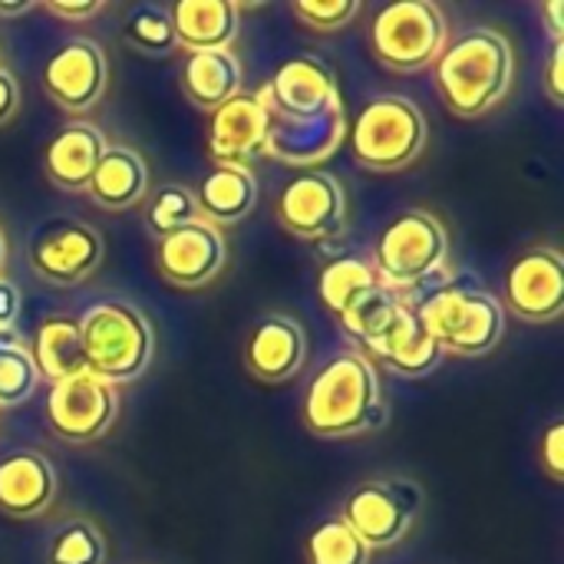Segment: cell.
Instances as JSON below:
<instances>
[{"instance_id":"4","label":"cell","mask_w":564,"mask_h":564,"mask_svg":"<svg viewBox=\"0 0 564 564\" xmlns=\"http://www.w3.org/2000/svg\"><path fill=\"white\" fill-rule=\"evenodd\" d=\"M449 261V235L446 225L426 208L400 212L377 238L373 271L383 288L400 297H413L423 288L446 278Z\"/></svg>"},{"instance_id":"41","label":"cell","mask_w":564,"mask_h":564,"mask_svg":"<svg viewBox=\"0 0 564 564\" xmlns=\"http://www.w3.org/2000/svg\"><path fill=\"white\" fill-rule=\"evenodd\" d=\"M36 3H0V17H23L30 13Z\"/></svg>"},{"instance_id":"11","label":"cell","mask_w":564,"mask_h":564,"mask_svg":"<svg viewBox=\"0 0 564 564\" xmlns=\"http://www.w3.org/2000/svg\"><path fill=\"white\" fill-rule=\"evenodd\" d=\"M102 235L76 218H50L30 238V268L56 288L83 284L102 264Z\"/></svg>"},{"instance_id":"35","label":"cell","mask_w":564,"mask_h":564,"mask_svg":"<svg viewBox=\"0 0 564 564\" xmlns=\"http://www.w3.org/2000/svg\"><path fill=\"white\" fill-rule=\"evenodd\" d=\"M539 463L549 473L552 482L564 479V423H552L542 433V446H539Z\"/></svg>"},{"instance_id":"36","label":"cell","mask_w":564,"mask_h":564,"mask_svg":"<svg viewBox=\"0 0 564 564\" xmlns=\"http://www.w3.org/2000/svg\"><path fill=\"white\" fill-rule=\"evenodd\" d=\"M17 314H20V291L13 281H7L0 274V337H17V330H13Z\"/></svg>"},{"instance_id":"34","label":"cell","mask_w":564,"mask_h":564,"mask_svg":"<svg viewBox=\"0 0 564 564\" xmlns=\"http://www.w3.org/2000/svg\"><path fill=\"white\" fill-rule=\"evenodd\" d=\"M291 10H294V17H297L307 30H314V33H337V30H344L350 20H357L360 3H357V0H321V3H314V0H297V3H291Z\"/></svg>"},{"instance_id":"2","label":"cell","mask_w":564,"mask_h":564,"mask_svg":"<svg viewBox=\"0 0 564 564\" xmlns=\"http://www.w3.org/2000/svg\"><path fill=\"white\" fill-rule=\"evenodd\" d=\"M436 89L453 116L492 112L516 86V50L496 26H469L433 63Z\"/></svg>"},{"instance_id":"42","label":"cell","mask_w":564,"mask_h":564,"mask_svg":"<svg viewBox=\"0 0 564 564\" xmlns=\"http://www.w3.org/2000/svg\"><path fill=\"white\" fill-rule=\"evenodd\" d=\"M3 261H7V241H3V231H0V271H3Z\"/></svg>"},{"instance_id":"23","label":"cell","mask_w":564,"mask_h":564,"mask_svg":"<svg viewBox=\"0 0 564 564\" xmlns=\"http://www.w3.org/2000/svg\"><path fill=\"white\" fill-rule=\"evenodd\" d=\"M165 10L175 26V43L188 53L231 50L238 36V3L231 0H175Z\"/></svg>"},{"instance_id":"18","label":"cell","mask_w":564,"mask_h":564,"mask_svg":"<svg viewBox=\"0 0 564 564\" xmlns=\"http://www.w3.org/2000/svg\"><path fill=\"white\" fill-rule=\"evenodd\" d=\"M347 135V116L344 109H330L321 116H278L271 112V132H268V152L288 165H314L337 152V145Z\"/></svg>"},{"instance_id":"22","label":"cell","mask_w":564,"mask_h":564,"mask_svg":"<svg viewBox=\"0 0 564 564\" xmlns=\"http://www.w3.org/2000/svg\"><path fill=\"white\" fill-rule=\"evenodd\" d=\"M198 218L228 228L245 221L258 205V178L248 165H212L192 188Z\"/></svg>"},{"instance_id":"43","label":"cell","mask_w":564,"mask_h":564,"mask_svg":"<svg viewBox=\"0 0 564 564\" xmlns=\"http://www.w3.org/2000/svg\"><path fill=\"white\" fill-rule=\"evenodd\" d=\"M10 344H20V337H0V347H10Z\"/></svg>"},{"instance_id":"28","label":"cell","mask_w":564,"mask_h":564,"mask_svg":"<svg viewBox=\"0 0 564 564\" xmlns=\"http://www.w3.org/2000/svg\"><path fill=\"white\" fill-rule=\"evenodd\" d=\"M122 40L145 53V56H169L178 43H175V26L165 7L159 3H139L126 13L122 20Z\"/></svg>"},{"instance_id":"30","label":"cell","mask_w":564,"mask_h":564,"mask_svg":"<svg viewBox=\"0 0 564 564\" xmlns=\"http://www.w3.org/2000/svg\"><path fill=\"white\" fill-rule=\"evenodd\" d=\"M109 545L96 522L73 519L66 522L46 549V564H106Z\"/></svg>"},{"instance_id":"26","label":"cell","mask_w":564,"mask_h":564,"mask_svg":"<svg viewBox=\"0 0 564 564\" xmlns=\"http://www.w3.org/2000/svg\"><path fill=\"white\" fill-rule=\"evenodd\" d=\"M33 367L43 380L59 383L69 377L86 373V357H83V337H79V321L66 314H53L36 327L33 347H30Z\"/></svg>"},{"instance_id":"10","label":"cell","mask_w":564,"mask_h":564,"mask_svg":"<svg viewBox=\"0 0 564 564\" xmlns=\"http://www.w3.org/2000/svg\"><path fill=\"white\" fill-rule=\"evenodd\" d=\"M278 225L301 241H327L347 228V195L344 185L321 169L294 175L274 205Z\"/></svg>"},{"instance_id":"3","label":"cell","mask_w":564,"mask_h":564,"mask_svg":"<svg viewBox=\"0 0 564 564\" xmlns=\"http://www.w3.org/2000/svg\"><path fill=\"white\" fill-rule=\"evenodd\" d=\"M443 354L486 357L506 334L502 301L479 288L469 274H446L413 297H403Z\"/></svg>"},{"instance_id":"13","label":"cell","mask_w":564,"mask_h":564,"mask_svg":"<svg viewBox=\"0 0 564 564\" xmlns=\"http://www.w3.org/2000/svg\"><path fill=\"white\" fill-rule=\"evenodd\" d=\"M228 264V241L221 228L195 218L192 225L155 241V271L169 288L202 291Z\"/></svg>"},{"instance_id":"40","label":"cell","mask_w":564,"mask_h":564,"mask_svg":"<svg viewBox=\"0 0 564 564\" xmlns=\"http://www.w3.org/2000/svg\"><path fill=\"white\" fill-rule=\"evenodd\" d=\"M562 0H549V3H542V17L549 20V33H552V40L555 43H562L564 40V23H562Z\"/></svg>"},{"instance_id":"7","label":"cell","mask_w":564,"mask_h":564,"mask_svg":"<svg viewBox=\"0 0 564 564\" xmlns=\"http://www.w3.org/2000/svg\"><path fill=\"white\" fill-rule=\"evenodd\" d=\"M373 56L393 73L433 66L446 46V17L433 0H397L377 10L370 23Z\"/></svg>"},{"instance_id":"25","label":"cell","mask_w":564,"mask_h":564,"mask_svg":"<svg viewBox=\"0 0 564 564\" xmlns=\"http://www.w3.org/2000/svg\"><path fill=\"white\" fill-rule=\"evenodd\" d=\"M182 93L195 109L215 112L231 96L241 93V63L231 50L188 53L178 73Z\"/></svg>"},{"instance_id":"15","label":"cell","mask_w":564,"mask_h":564,"mask_svg":"<svg viewBox=\"0 0 564 564\" xmlns=\"http://www.w3.org/2000/svg\"><path fill=\"white\" fill-rule=\"evenodd\" d=\"M271 106L264 89L238 93L208 119V152L215 165H248L268 152Z\"/></svg>"},{"instance_id":"16","label":"cell","mask_w":564,"mask_h":564,"mask_svg":"<svg viewBox=\"0 0 564 564\" xmlns=\"http://www.w3.org/2000/svg\"><path fill=\"white\" fill-rule=\"evenodd\" d=\"M268 106L278 116H321L344 109L334 69L317 56H294L274 69V79L264 86Z\"/></svg>"},{"instance_id":"21","label":"cell","mask_w":564,"mask_h":564,"mask_svg":"<svg viewBox=\"0 0 564 564\" xmlns=\"http://www.w3.org/2000/svg\"><path fill=\"white\" fill-rule=\"evenodd\" d=\"M102 152H106L102 129L86 119H73L50 139L43 152L46 178L63 192H86Z\"/></svg>"},{"instance_id":"12","label":"cell","mask_w":564,"mask_h":564,"mask_svg":"<svg viewBox=\"0 0 564 564\" xmlns=\"http://www.w3.org/2000/svg\"><path fill=\"white\" fill-rule=\"evenodd\" d=\"M525 324H552L564 311V258L558 248L539 245L522 251L506 271V304Z\"/></svg>"},{"instance_id":"1","label":"cell","mask_w":564,"mask_h":564,"mask_svg":"<svg viewBox=\"0 0 564 564\" xmlns=\"http://www.w3.org/2000/svg\"><path fill=\"white\" fill-rule=\"evenodd\" d=\"M387 397L373 360L360 350L330 357L307 383L301 420L314 436L350 440L387 426Z\"/></svg>"},{"instance_id":"6","label":"cell","mask_w":564,"mask_h":564,"mask_svg":"<svg viewBox=\"0 0 564 564\" xmlns=\"http://www.w3.org/2000/svg\"><path fill=\"white\" fill-rule=\"evenodd\" d=\"M347 132L354 159L370 172H400L413 165L430 139L423 109L406 96H377L364 102Z\"/></svg>"},{"instance_id":"14","label":"cell","mask_w":564,"mask_h":564,"mask_svg":"<svg viewBox=\"0 0 564 564\" xmlns=\"http://www.w3.org/2000/svg\"><path fill=\"white\" fill-rule=\"evenodd\" d=\"M106 79L109 63L96 40H66L43 63V89L66 112L93 109L106 93Z\"/></svg>"},{"instance_id":"29","label":"cell","mask_w":564,"mask_h":564,"mask_svg":"<svg viewBox=\"0 0 564 564\" xmlns=\"http://www.w3.org/2000/svg\"><path fill=\"white\" fill-rule=\"evenodd\" d=\"M370 555L373 552L354 535V529L344 519L321 522L304 542L307 564H370Z\"/></svg>"},{"instance_id":"20","label":"cell","mask_w":564,"mask_h":564,"mask_svg":"<svg viewBox=\"0 0 564 564\" xmlns=\"http://www.w3.org/2000/svg\"><path fill=\"white\" fill-rule=\"evenodd\" d=\"M367 350H370V357H377L383 367H390L397 377H406V380L430 377L446 357L440 340L426 334V327L416 321V314L406 301H403L400 314L393 317V324Z\"/></svg>"},{"instance_id":"19","label":"cell","mask_w":564,"mask_h":564,"mask_svg":"<svg viewBox=\"0 0 564 564\" xmlns=\"http://www.w3.org/2000/svg\"><path fill=\"white\" fill-rule=\"evenodd\" d=\"M59 482L46 456L20 449L0 459V512L10 519H36L56 502Z\"/></svg>"},{"instance_id":"8","label":"cell","mask_w":564,"mask_h":564,"mask_svg":"<svg viewBox=\"0 0 564 564\" xmlns=\"http://www.w3.org/2000/svg\"><path fill=\"white\" fill-rule=\"evenodd\" d=\"M423 489L413 479H370L344 499V522L370 552L397 549L416 525Z\"/></svg>"},{"instance_id":"27","label":"cell","mask_w":564,"mask_h":564,"mask_svg":"<svg viewBox=\"0 0 564 564\" xmlns=\"http://www.w3.org/2000/svg\"><path fill=\"white\" fill-rule=\"evenodd\" d=\"M373 288H380V278L370 261L364 258H337L321 271L317 291L321 304L340 321L360 297H367Z\"/></svg>"},{"instance_id":"32","label":"cell","mask_w":564,"mask_h":564,"mask_svg":"<svg viewBox=\"0 0 564 564\" xmlns=\"http://www.w3.org/2000/svg\"><path fill=\"white\" fill-rule=\"evenodd\" d=\"M198 218V208H195V195L188 185H178V182H169L162 185L149 202H145V212H142V225L152 238H165L185 225H192Z\"/></svg>"},{"instance_id":"38","label":"cell","mask_w":564,"mask_h":564,"mask_svg":"<svg viewBox=\"0 0 564 564\" xmlns=\"http://www.w3.org/2000/svg\"><path fill=\"white\" fill-rule=\"evenodd\" d=\"M17 109H20V86L13 73L0 69V129L17 116Z\"/></svg>"},{"instance_id":"9","label":"cell","mask_w":564,"mask_h":564,"mask_svg":"<svg viewBox=\"0 0 564 564\" xmlns=\"http://www.w3.org/2000/svg\"><path fill=\"white\" fill-rule=\"evenodd\" d=\"M46 426L56 440L73 446H89L102 440L119 420V390L93 373H79L50 383L46 393Z\"/></svg>"},{"instance_id":"17","label":"cell","mask_w":564,"mask_h":564,"mask_svg":"<svg viewBox=\"0 0 564 564\" xmlns=\"http://www.w3.org/2000/svg\"><path fill=\"white\" fill-rule=\"evenodd\" d=\"M307 360V334L288 314H264L245 344V367L264 383H284L301 373Z\"/></svg>"},{"instance_id":"24","label":"cell","mask_w":564,"mask_h":564,"mask_svg":"<svg viewBox=\"0 0 564 564\" xmlns=\"http://www.w3.org/2000/svg\"><path fill=\"white\" fill-rule=\"evenodd\" d=\"M86 192L106 212H129L149 195V165L129 145H106Z\"/></svg>"},{"instance_id":"5","label":"cell","mask_w":564,"mask_h":564,"mask_svg":"<svg viewBox=\"0 0 564 564\" xmlns=\"http://www.w3.org/2000/svg\"><path fill=\"white\" fill-rule=\"evenodd\" d=\"M79 321L86 373L109 387L139 380L155 354V334L149 317L126 301H99Z\"/></svg>"},{"instance_id":"33","label":"cell","mask_w":564,"mask_h":564,"mask_svg":"<svg viewBox=\"0 0 564 564\" xmlns=\"http://www.w3.org/2000/svg\"><path fill=\"white\" fill-rule=\"evenodd\" d=\"M40 373L23 344L0 347V406H20L33 397Z\"/></svg>"},{"instance_id":"37","label":"cell","mask_w":564,"mask_h":564,"mask_svg":"<svg viewBox=\"0 0 564 564\" xmlns=\"http://www.w3.org/2000/svg\"><path fill=\"white\" fill-rule=\"evenodd\" d=\"M562 59H564V40L552 43V56H549V79H545V93L555 106L564 102V76H562Z\"/></svg>"},{"instance_id":"31","label":"cell","mask_w":564,"mask_h":564,"mask_svg":"<svg viewBox=\"0 0 564 564\" xmlns=\"http://www.w3.org/2000/svg\"><path fill=\"white\" fill-rule=\"evenodd\" d=\"M400 307H403V297L380 284V288H373L367 297H360V301L340 317V327H344L357 344L370 347V344L393 324V317L400 314Z\"/></svg>"},{"instance_id":"39","label":"cell","mask_w":564,"mask_h":564,"mask_svg":"<svg viewBox=\"0 0 564 564\" xmlns=\"http://www.w3.org/2000/svg\"><path fill=\"white\" fill-rule=\"evenodd\" d=\"M50 13L63 17V20H89L102 10V0H86V3H59V0H50L43 3Z\"/></svg>"}]
</instances>
